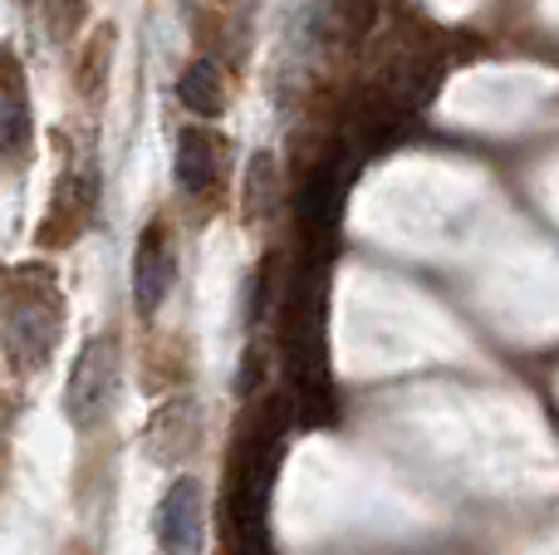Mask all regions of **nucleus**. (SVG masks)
I'll return each mask as SVG.
<instances>
[{
  "instance_id": "1",
  "label": "nucleus",
  "mask_w": 559,
  "mask_h": 555,
  "mask_svg": "<svg viewBox=\"0 0 559 555\" xmlns=\"http://www.w3.org/2000/svg\"><path fill=\"white\" fill-rule=\"evenodd\" d=\"M64 334V291L59 275L39 261L10 265L0 275V350L10 369L35 374L55 359V344Z\"/></svg>"
},
{
  "instance_id": "2",
  "label": "nucleus",
  "mask_w": 559,
  "mask_h": 555,
  "mask_svg": "<svg viewBox=\"0 0 559 555\" xmlns=\"http://www.w3.org/2000/svg\"><path fill=\"white\" fill-rule=\"evenodd\" d=\"M118 383H123V359H118V344L108 340H88L79 350L74 369L64 383V418L74 433H94L108 423L118 403Z\"/></svg>"
},
{
  "instance_id": "3",
  "label": "nucleus",
  "mask_w": 559,
  "mask_h": 555,
  "mask_svg": "<svg viewBox=\"0 0 559 555\" xmlns=\"http://www.w3.org/2000/svg\"><path fill=\"white\" fill-rule=\"evenodd\" d=\"M94 212H98V167L79 163L59 177L55 197H49V212H45V222H39V246H45V251L74 246L79 236L94 226Z\"/></svg>"
},
{
  "instance_id": "4",
  "label": "nucleus",
  "mask_w": 559,
  "mask_h": 555,
  "mask_svg": "<svg viewBox=\"0 0 559 555\" xmlns=\"http://www.w3.org/2000/svg\"><path fill=\"white\" fill-rule=\"evenodd\" d=\"M157 546L163 555H206V487L182 472L157 507Z\"/></svg>"
},
{
  "instance_id": "5",
  "label": "nucleus",
  "mask_w": 559,
  "mask_h": 555,
  "mask_svg": "<svg viewBox=\"0 0 559 555\" xmlns=\"http://www.w3.org/2000/svg\"><path fill=\"white\" fill-rule=\"evenodd\" d=\"M177 285V246L167 222H147V232L138 236V251H133V305L143 315H157L163 300L173 295Z\"/></svg>"
},
{
  "instance_id": "6",
  "label": "nucleus",
  "mask_w": 559,
  "mask_h": 555,
  "mask_svg": "<svg viewBox=\"0 0 559 555\" xmlns=\"http://www.w3.org/2000/svg\"><path fill=\"white\" fill-rule=\"evenodd\" d=\"M35 114H29V74L10 45H0V163H20L29 153Z\"/></svg>"
},
{
  "instance_id": "7",
  "label": "nucleus",
  "mask_w": 559,
  "mask_h": 555,
  "mask_svg": "<svg viewBox=\"0 0 559 555\" xmlns=\"http://www.w3.org/2000/svg\"><path fill=\"white\" fill-rule=\"evenodd\" d=\"M222 143H216L206 128H182V138H177V187H182L187 197H212V187L222 182Z\"/></svg>"
},
{
  "instance_id": "8",
  "label": "nucleus",
  "mask_w": 559,
  "mask_h": 555,
  "mask_svg": "<svg viewBox=\"0 0 559 555\" xmlns=\"http://www.w3.org/2000/svg\"><path fill=\"white\" fill-rule=\"evenodd\" d=\"M192 442H197V403L192 399H167L163 409L153 413V423H147L143 448L153 452L157 462H167V452H173V462H182L187 452H192Z\"/></svg>"
},
{
  "instance_id": "9",
  "label": "nucleus",
  "mask_w": 559,
  "mask_h": 555,
  "mask_svg": "<svg viewBox=\"0 0 559 555\" xmlns=\"http://www.w3.org/2000/svg\"><path fill=\"white\" fill-rule=\"evenodd\" d=\"M177 98L202 118L226 114V74L216 69V59H197V64H187V74L177 79Z\"/></svg>"
},
{
  "instance_id": "10",
  "label": "nucleus",
  "mask_w": 559,
  "mask_h": 555,
  "mask_svg": "<svg viewBox=\"0 0 559 555\" xmlns=\"http://www.w3.org/2000/svg\"><path fill=\"white\" fill-rule=\"evenodd\" d=\"M114 45H118V29L114 25H98L94 35L84 39V55H79V69H74V84L88 104H98L108 88V69H114Z\"/></svg>"
},
{
  "instance_id": "11",
  "label": "nucleus",
  "mask_w": 559,
  "mask_h": 555,
  "mask_svg": "<svg viewBox=\"0 0 559 555\" xmlns=\"http://www.w3.org/2000/svg\"><path fill=\"white\" fill-rule=\"evenodd\" d=\"M275 206V157L261 153L251 163V177H246V216L251 222H265Z\"/></svg>"
},
{
  "instance_id": "12",
  "label": "nucleus",
  "mask_w": 559,
  "mask_h": 555,
  "mask_svg": "<svg viewBox=\"0 0 559 555\" xmlns=\"http://www.w3.org/2000/svg\"><path fill=\"white\" fill-rule=\"evenodd\" d=\"M373 20H378V0H334V29L344 45H358L373 29Z\"/></svg>"
},
{
  "instance_id": "13",
  "label": "nucleus",
  "mask_w": 559,
  "mask_h": 555,
  "mask_svg": "<svg viewBox=\"0 0 559 555\" xmlns=\"http://www.w3.org/2000/svg\"><path fill=\"white\" fill-rule=\"evenodd\" d=\"M88 0H49V35L55 39H74V29L84 25Z\"/></svg>"
}]
</instances>
